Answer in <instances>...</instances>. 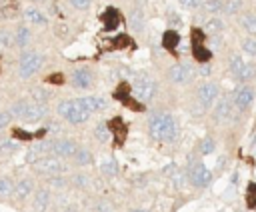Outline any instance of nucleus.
<instances>
[{
	"label": "nucleus",
	"instance_id": "obj_1",
	"mask_svg": "<svg viewBox=\"0 0 256 212\" xmlns=\"http://www.w3.org/2000/svg\"><path fill=\"white\" fill-rule=\"evenodd\" d=\"M148 130L158 142H174L178 138V122L168 112H154L148 118Z\"/></svg>",
	"mask_w": 256,
	"mask_h": 212
},
{
	"label": "nucleus",
	"instance_id": "obj_2",
	"mask_svg": "<svg viewBox=\"0 0 256 212\" xmlns=\"http://www.w3.org/2000/svg\"><path fill=\"white\" fill-rule=\"evenodd\" d=\"M56 112H58V116L64 122L74 124V126L86 124L90 120V116H92V112H88L86 108H82L78 104V100H60L58 106H56Z\"/></svg>",
	"mask_w": 256,
	"mask_h": 212
},
{
	"label": "nucleus",
	"instance_id": "obj_3",
	"mask_svg": "<svg viewBox=\"0 0 256 212\" xmlns=\"http://www.w3.org/2000/svg\"><path fill=\"white\" fill-rule=\"evenodd\" d=\"M42 64H44V56L40 54V52H36V50H26V52H22L20 54V58H18V76L20 78H32L40 68H42Z\"/></svg>",
	"mask_w": 256,
	"mask_h": 212
},
{
	"label": "nucleus",
	"instance_id": "obj_4",
	"mask_svg": "<svg viewBox=\"0 0 256 212\" xmlns=\"http://www.w3.org/2000/svg\"><path fill=\"white\" fill-rule=\"evenodd\" d=\"M188 182H192V186H196V188H206L212 182V172L208 170L206 164L192 160L188 166Z\"/></svg>",
	"mask_w": 256,
	"mask_h": 212
},
{
	"label": "nucleus",
	"instance_id": "obj_5",
	"mask_svg": "<svg viewBox=\"0 0 256 212\" xmlns=\"http://www.w3.org/2000/svg\"><path fill=\"white\" fill-rule=\"evenodd\" d=\"M134 92L138 96L140 102H150L154 100V96L158 94V84L154 78H150L148 74H142L138 76V80L134 82Z\"/></svg>",
	"mask_w": 256,
	"mask_h": 212
},
{
	"label": "nucleus",
	"instance_id": "obj_6",
	"mask_svg": "<svg viewBox=\"0 0 256 212\" xmlns=\"http://www.w3.org/2000/svg\"><path fill=\"white\" fill-rule=\"evenodd\" d=\"M254 98H256V90H254V86H252L250 82H248V84H242V86L236 88L234 94H232L234 108L240 110V112L250 110V106L254 104Z\"/></svg>",
	"mask_w": 256,
	"mask_h": 212
},
{
	"label": "nucleus",
	"instance_id": "obj_7",
	"mask_svg": "<svg viewBox=\"0 0 256 212\" xmlns=\"http://www.w3.org/2000/svg\"><path fill=\"white\" fill-rule=\"evenodd\" d=\"M166 76H168V82H170V84H174V86H184V84H188V82L192 80V66L186 64V62H176V64H172V66L168 68Z\"/></svg>",
	"mask_w": 256,
	"mask_h": 212
},
{
	"label": "nucleus",
	"instance_id": "obj_8",
	"mask_svg": "<svg viewBox=\"0 0 256 212\" xmlns=\"http://www.w3.org/2000/svg\"><path fill=\"white\" fill-rule=\"evenodd\" d=\"M218 94H220V88L216 82H202L198 88H196V98H198V104L206 110L210 106H214V102L218 100Z\"/></svg>",
	"mask_w": 256,
	"mask_h": 212
},
{
	"label": "nucleus",
	"instance_id": "obj_9",
	"mask_svg": "<svg viewBox=\"0 0 256 212\" xmlns=\"http://www.w3.org/2000/svg\"><path fill=\"white\" fill-rule=\"evenodd\" d=\"M232 108H234V100L228 94L218 96V100L212 106V120L216 124H222V122L230 120L232 118Z\"/></svg>",
	"mask_w": 256,
	"mask_h": 212
},
{
	"label": "nucleus",
	"instance_id": "obj_10",
	"mask_svg": "<svg viewBox=\"0 0 256 212\" xmlns=\"http://www.w3.org/2000/svg\"><path fill=\"white\" fill-rule=\"evenodd\" d=\"M34 166V170L38 172V174H42V176H54V174H62L64 170H66V166L60 162V158L58 156H44V158H40L36 164H32Z\"/></svg>",
	"mask_w": 256,
	"mask_h": 212
},
{
	"label": "nucleus",
	"instance_id": "obj_11",
	"mask_svg": "<svg viewBox=\"0 0 256 212\" xmlns=\"http://www.w3.org/2000/svg\"><path fill=\"white\" fill-rule=\"evenodd\" d=\"M128 28L134 32V34H142L144 28H146V16H144V8L142 4H132V8L128 10Z\"/></svg>",
	"mask_w": 256,
	"mask_h": 212
},
{
	"label": "nucleus",
	"instance_id": "obj_12",
	"mask_svg": "<svg viewBox=\"0 0 256 212\" xmlns=\"http://www.w3.org/2000/svg\"><path fill=\"white\" fill-rule=\"evenodd\" d=\"M76 150H78V144L72 138H52L50 152L54 156H58V158H72Z\"/></svg>",
	"mask_w": 256,
	"mask_h": 212
},
{
	"label": "nucleus",
	"instance_id": "obj_13",
	"mask_svg": "<svg viewBox=\"0 0 256 212\" xmlns=\"http://www.w3.org/2000/svg\"><path fill=\"white\" fill-rule=\"evenodd\" d=\"M70 82H72V88H76V90H88L94 84V76H92V72L88 68L78 66V68L72 70Z\"/></svg>",
	"mask_w": 256,
	"mask_h": 212
},
{
	"label": "nucleus",
	"instance_id": "obj_14",
	"mask_svg": "<svg viewBox=\"0 0 256 212\" xmlns=\"http://www.w3.org/2000/svg\"><path fill=\"white\" fill-rule=\"evenodd\" d=\"M48 106L44 104V102H34V100H30V104H28V110H26V114H24V118L22 120H26V122H40V120H44L46 116H48Z\"/></svg>",
	"mask_w": 256,
	"mask_h": 212
},
{
	"label": "nucleus",
	"instance_id": "obj_15",
	"mask_svg": "<svg viewBox=\"0 0 256 212\" xmlns=\"http://www.w3.org/2000/svg\"><path fill=\"white\" fill-rule=\"evenodd\" d=\"M78 100V104L82 106V108H86L88 112H100V110H104L106 106H108V102H106V98H102V96H80V98H76Z\"/></svg>",
	"mask_w": 256,
	"mask_h": 212
},
{
	"label": "nucleus",
	"instance_id": "obj_16",
	"mask_svg": "<svg viewBox=\"0 0 256 212\" xmlns=\"http://www.w3.org/2000/svg\"><path fill=\"white\" fill-rule=\"evenodd\" d=\"M50 200H52V194L48 188H38L34 190V196H32V208L36 212H46L48 206H50Z\"/></svg>",
	"mask_w": 256,
	"mask_h": 212
},
{
	"label": "nucleus",
	"instance_id": "obj_17",
	"mask_svg": "<svg viewBox=\"0 0 256 212\" xmlns=\"http://www.w3.org/2000/svg\"><path fill=\"white\" fill-rule=\"evenodd\" d=\"M100 20H102L104 30H106V32H110V30H116V28H118V24H120L122 16H120V12H118L114 6H108V8L102 12Z\"/></svg>",
	"mask_w": 256,
	"mask_h": 212
},
{
	"label": "nucleus",
	"instance_id": "obj_18",
	"mask_svg": "<svg viewBox=\"0 0 256 212\" xmlns=\"http://www.w3.org/2000/svg\"><path fill=\"white\" fill-rule=\"evenodd\" d=\"M48 134V128H40L36 132H26L22 128H12V138L18 142H34V140H42Z\"/></svg>",
	"mask_w": 256,
	"mask_h": 212
},
{
	"label": "nucleus",
	"instance_id": "obj_19",
	"mask_svg": "<svg viewBox=\"0 0 256 212\" xmlns=\"http://www.w3.org/2000/svg\"><path fill=\"white\" fill-rule=\"evenodd\" d=\"M164 174L170 176V180H172V184H174L176 188H182V186L186 184V180H188V170H182V168L176 166V164H168V166L164 168Z\"/></svg>",
	"mask_w": 256,
	"mask_h": 212
},
{
	"label": "nucleus",
	"instance_id": "obj_20",
	"mask_svg": "<svg viewBox=\"0 0 256 212\" xmlns=\"http://www.w3.org/2000/svg\"><path fill=\"white\" fill-rule=\"evenodd\" d=\"M34 192V180L32 178H20L16 184H14V198L16 200H26L30 198Z\"/></svg>",
	"mask_w": 256,
	"mask_h": 212
},
{
	"label": "nucleus",
	"instance_id": "obj_21",
	"mask_svg": "<svg viewBox=\"0 0 256 212\" xmlns=\"http://www.w3.org/2000/svg\"><path fill=\"white\" fill-rule=\"evenodd\" d=\"M108 128H110V132H112V136H114L116 144L120 146V144L124 142L126 134H128V126L124 124V120H122L120 116H114V118L108 122Z\"/></svg>",
	"mask_w": 256,
	"mask_h": 212
},
{
	"label": "nucleus",
	"instance_id": "obj_22",
	"mask_svg": "<svg viewBox=\"0 0 256 212\" xmlns=\"http://www.w3.org/2000/svg\"><path fill=\"white\" fill-rule=\"evenodd\" d=\"M22 18H24L26 24H34V26H44V24H48V18H46L36 6H28V8H24Z\"/></svg>",
	"mask_w": 256,
	"mask_h": 212
},
{
	"label": "nucleus",
	"instance_id": "obj_23",
	"mask_svg": "<svg viewBox=\"0 0 256 212\" xmlns=\"http://www.w3.org/2000/svg\"><path fill=\"white\" fill-rule=\"evenodd\" d=\"M30 38H32V30L26 24H18L16 30H14V46L16 48H24V46H28Z\"/></svg>",
	"mask_w": 256,
	"mask_h": 212
},
{
	"label": "nucleus",
	"instance_id": "obj_24",
	"mask_svg": "<svg viewBox=\"0 0 256 212\" xmlns=\"http://www.w3.org/2000/svg\"><path fill=\"white\" fill-rule=\"evenodd\" d=\"M180 44V34L174 30V28H168L164 34H162V48H166L168 52H176Z\"/></svg>",
	"mask_w": 256,
	"mask_h": 212
},
{
	"label": "nucleus",
	"instance_id": "obj_25",
	"mask_svg": "<svg viewBox=\"0 0 256 212\" xmlns=\"http://www.w3.org/2000/svg\"><path fill=\"white\" fill-rule=\"evenodd\" d=\"M192 54H194V60H198L200 64H206L212 58V50L206 46V42L204 44H192Z\"/></svg>",
	"mask_w": 256,
	"mask_h": 212
},
{
	"label": "nucleus",
	"instance_id": "obj_26",
	"mask_svg": "<svg viewBox=\"0 0 256 212\" xmlns=\"http://www.w3.org/2000/svg\"><path fill=\"white\" fill-rule=\"evenodd\" d=\"M238 22H240V28H242V30H246L250 36H256V14L244 12Z\"/></svg>",
	"mask_w": 256,
	"mask_h": 212
},
{
	"label": "nucleus",
	"instance_id": "obj_27",
	"mask_svg": "<svg viewBox=\"0 0 256 212\" xmlns=\"http://www.w3.org/2000/svg\"><path fill=\"white\" fill-rule=\"evenodd\" d=\"M244 58H242V54H230V58H228V72H230V76L232 78H236L238 74H240V70L244 68Z\"/></svg>",
	"mask_w": 256,
	"mask_h": 212
},
{
	"label": "nucleus",
	"instance_id": "obj_28",
	"mask_svg": "<svg viewBox=\"0 0 256 212\" xmlns=\"http://www.w3.org/2000/svg\"><path fill=\"white\" fill-rule=\"evenodd\" d=\"M28 104H30L28 98H18V100H14L12 106L8 108L10 114H12V118H24V114H26V110H28Z\"/></svg>",
	"mask_w": 256,
	"mask_h": 212
},
{
	"label": "nucleus",
	"instance_id": "obj_29",
	"mask_svg": "<svg viewBox=\"0 0 256 212\" xmlns=\"http://www.w3.org/2000/svg\"><path fill=\"white\" fill-rule=\"evenodd\" d=\"M202 10L210 16H218L224 12V0H204L202 2Z\"/></svg>",
	"mask_w": 256,
	"mask_h": 212
},
{
	"label": "nucleus",
	"instance_id": "obj_30",
	"mask_svg": "<svg viewBox=\"0 0 256 212\" xmlns=\"http://www.w3.org/2000/svg\"><path fill=\"white\" fill-rule=\"evenodd\" d=\"M254 76H256V64L246 62V64H244V68L240 70V74H238L234 80H238L240 84H248V82H250Z\"/></svg>",
	"mask_w": 256,
	"mask_h": 212
},
{
	"label": "nucleus",
	"instance_id": "obj_31",
	"mask_svg": "<svg viewBox=\"0 0 256 212\" xmlns=\"http://www.w3.org/2000/svg\"><path fill=\"white\" fill-rule=\"evenodd\" d=\"M72 160H74L76 166H88V164H92V154H90V150H86V148H78V150L74 152Z\"/></svg>",
	"mask_w": 256,
	"mask_h": 212
},
{
	"label": "nucleus",
	"instance_id": "obj_32",
	"mask_svg": "<svg viewBox=\"0 0 256 212\" xmlns=\"http://www.w3.org/2000/svg\"><path fill=\"white\" fill-rule=\"evenodd\" d=\"M204 28H206V32H210V34H220V32L224 30V20H222L220 16H210Z\"/></svg>",
	"mask_w": 256,
	"mask_h": 212
},
{
	"label": "nucleus",
	"instance_id": "obj_33",
	"mask_svg": "<svg viewBox=\"0 0 256 212\" xmlns=\"http://www.w3.org/2000/svg\"><path fill=\"white\" fill-rule=\"evenodd\" d=\"M110 128H108V122H98L96 124V128H94V138L98 140V142H108V138H110Z\"/></svg>",
	"mask_w": 256,
	"mask_h": 212
},
{
	"label": "nucleus",
	"instance_id": "obj_34",
	"mask_svg": "<svg viewBox=\"0 0 256 212\" xmlns=\"http://www.w3.org/2000/svg\"><path fill=\"white\" fill-rule=\"evenodd\" d=\"M214 150H216V142H214V138L204 136V138L198 142V152H200L202 156H208V154H212Z\"/></svg>",
	"mask_w": 256,
	"mask_h": 212
},
{
	"label": "nucleus",
	"instance_id": "obj_35",
	"mask_svg": "<svg viewBox=\"0 0 256 212\" xmlns=\"http://www.w3.org/2000/svg\"><path fill=\"white\" fill-rule=\"evenodd\" d=\"M70 184L74 186V188H88L90 186V176L88 174H84V172H76V174H72L70 176Z\"/></svg>",
	"mask_w": 256,
	"mask_h": 212
},
{
	"label": "nucleus",
	"instance_id": "obj_36",
	"mask_svg": "<svg viewBox=\"0 0 256 212\" xmlns=\"http://www.w3.org/2000/svg\"><path fill=\"white\" fill-rule=\"evenodd\" d=\"M16 150H20V144L18 140H0V156H10L14 154Z\"/></svg>",
	"mask_w": 256,
	"mask_h": 212
},
{
	"label": "nucleus",
	"instance_id": "obj_37",
	"mask_svg": "<svg viewBox=\"0 0 256 212\" xmlns=\"http://www.w3.org/2000/svg\"><path fill=\"white\" fill-rule=\"evenodd\" d=\"M14 184L8 176H0V198H8V196H14Z\"/></svg>",
	"mask_w": 256,
	"mask_h": 212
},
{
	"label": "nucleus",
	"instance_id": "obj_38",
	"mask_svg": "<svg viewBox=\"0 0 256 212\" xmlns=\"http://www.w3.org/2000/svg\"><path fill=\"white\" fill-rule=\"evenodd\" d=\"M14 46V32L8 28H0V50H8Z\"/></svg>",
	"mask_w": 256,
	"mask_h": 212
},
{
	"label": "nucleus",
	"instance_id": "obj_39",
	"mask_svg": "<svg viewBox=\"0 0 256 212\" xmlns=\"http://www.w3.org/2000/svg\"><path fill=\"white\" fill-rule=\"evenodd\" d=\"M132 38L128 34H118L116 38H112V48H118V50H126V48H132Z\"/></svg>",
	"mask_w": 256,
	"mask_h": 212
},
{
	"label": "nucleus",
	"instance_id": "obj_40",
	"mask_svg": "<svg viewBox=\"0 0 256 212\" xmlns=\"http://www.w3.org/2000/svg\"><path fill=\"white\" fill-rule=\"evenodd\" d=\"M102 172H104L106 176H116V174H118V162H116L112 156L104 158V160H102Z\"/></svg>",
	"mask_w": 256,
	"mask_h": 212
},
{
	"label": "nucleus",
	"instance_id": "obj_41",
	"mask_svg": "<svg viewBox=\"0 0 256 212\" xmlns=\"http://www.w3.org/2000/svg\"><path fill=\"white\" fill-rule=\"evenodd\" d=\"M240 48H242V54H248L250 58L256 56V40L254 38H244L240 42Z\"/></svg>",
	"mask_w": 256,
	"mask_h": 212
},
{
	"label": "nucleus",
	"instance_id": "obj_42",
	"mask_svg": "<svg viewBox=\"0 0 256 212\" xmlns=\"http://www.w3.org/2000/svg\"><path fill=\"white\" fill-rule=\"evenodd\" d=\"M242 0H226L224 2V12L228 14V16H234V14H238L240 10H242Z\"/></svg>",
	"mask_w": 256,
	"mask_h": 212
},
{
	"label": "nucleus",
	"instance_id": "obj_43",
	"mask_svg": "<svg viewBox=\"0 0 256 212\" xmlns=\"http://www.w3.org/2000/svg\"><path fill=\"white\" fill-rule=\"evenodd\" d=\"M46 182H48L52 188H66L70 180H66V178L60 176V174H54V176H46Z\"/></svg>",
	"mask_w": 256,
	"mask_h": 212
},
{
	"label": "nucleus",
	"instance_id": "obj_44",
	"mask_svg": "<svg viewBox=\"0 0 256 212\" xmlns=\"http://www.w3.org/2000/svg\"><path fill=\"white\" fill-rule=\"evenodd\" d=\"M206 42V34H204V30H200V28H192L190 30V44H204Z\"/></svg>",
	"mask_w": 256,
	"mask_h": 212
},
{
	"label": "nucleus",
	"instance_id": "obj_45",
	"mask_svg": "<svg viewBox=\"0 0 256 212\" xmlns=\"http://www.w3.org/2000/svg\"><path fill=\"white\" fill-rule=\"evenodd\" d=\"M30 96H32V100L34 102H48V98H50V92L48 90H44V88H34L32 92H30Z\"/></svg>",
	"mask_w": 256,
	"mask_h": 212
},
{
	"label": "nucleus",
	"instance_id": "obj_46",
	"mask_svg": "<svg viewBox=\"0 0 256 212\" xmlns=\"http://www.w3.org/2000/svg\"><path fill=\"white\" fill-rule=\"evenodd\" d=\"M64 74L62 72H54V74H48L46 76V84H50V86H62L64 84Z\"/></svg>",
	"mask_w": 256,
	"mask_h": 212
},
{
	"label": "nucleus",
	"instance_id": "obj_47",
	"mask_svg": "<svg viewBox=\"0 0 256 212\" xmlns=\"http://www.w3.org/2000/svg\"><path fill=\"white\" fill-rule=\"evenodd\" d=\"M70 6H72L74 10L86 12V10H90V6H92V0H70Z\"/></svg>",
	"mask_w": 256,
	"mask_h": 212
},
{
	"label": "nucleus",
	"instance_id": "obj_48",
	"mask_svg": "<svg viewBox=\"0 0 256 212\" xmlns=\"http://www.w3.org/2000/svg\"><path fill=\"white\" fill-rule=\"evenodd\" d=\"M178 4L186 10H196V8L202 6V0H178Z\"/></svg>",
	"mask_w": 256,
	"mask_h": 212
},
{
	"label": "nucleus",
	"instance_id": "obj_49",
	"mask_svg": "<svg viewBox=\"0 0 256 212\" xmlns=\"http://www.w3.org/2000/svg\"><path fill=\"white\" fill-rule=\"evenodd\" d=\"M10 120H12L10 110H2V112H0V130H2V128H6V126L10 124Z\"/></svg>",
	"mask_w": 256,
	"mask_h": 212
},
{
	"label": "nucleus",
	"instance_id": "obj_50",
	"mask_svg": "<svg viewBox=\"0 0 256 212\" xmlns=\"http://www.w3.org/2000/svg\"><path fill=\"white\" fill-rule=\"evenodd\" d=\"M168 22H170V26H180V16L170 10V12H168Z\"/></svg>",
	"mask_w": 256,
	"mask_h": 212
},
{
	"label": "nucleus",
	"instance_id": "obj_51",
	"mask_svg": "<svg viewBox=\"0 0 256 212\" xmlns=\"http://www.w3.org/2000/svg\"><path fill=\"white\" fill-rule=\"evenodd\" d=\"M66 32H68V28H66V24H62V22H60V24L56 26V34L64 38V36H66Z\"/></svg>",
	"mask_w": 256,
	"mask_h": 212
},
{
	"label": "nucleus",
	"instance_id": "obj_52",
	"mask_svg": "<svg viewBox=\"0 0 256 212\" xmlns=\"http://www.w3.org/2000/svg\"><path fill=\"white\" fill-rule=\"evenodd\" d=\"M200 74H202V76H208V74H210V66H202Z\"/></svg>",
	"mask_w": 256,
	"mask_h": 212
},
{
	"label": "nucleus",
	"instance_id": "obj_53",
	"mask_svg": "<svg viewBox=\"0 0 256 212\" xmlns=\"http://www.w3.org/2000/svg\"><path fill=\"white\" fill-rule=\"evenodd\" d=\"M28 2H34V4H42V2H48V0H28Z\"/></svg>",
	"mask_w": 256,
	"mask_h": 212
},
{
	"label": "nucleus",
	"instance_id": "obj_54",
	"mask_svg": "<svg viewBox=\"0 0 256 212\" xmlns=\"http://www.w3.org/2000/svg\"><path fill=\"white\" fill-rule=\"evenodd\" d=\"M130 212H146V210H142V208H132Z\"/></svg>",
	"mask_w": 256,
	"mask_h": 212
},
{
	"label": "nucleus",
	"instance_id": "obj_55",
	"mask_svg": "<svg viewBox=\"0 0 256 212\" xmlns=\"http://www.w3.org/2000/svg\"><path fill=\"white\" fill-rule=\"evenodd\" d=\"M106 212H114V210H106Z\"/></svg>",
	"mask_w": 256,
	"mask_h": 212
},
{
	"label": "nucleus",
	"instance_id": "obj_56",
	"mask_svg": "<svg viewBox=\"0 0 256 212\" xmlns=\"http://www.w3.org/2000/svg\"><path fill=\"white\" fill-rule=\"evenodd\" d=\"M0 72H2V68H0Z\"/></svg>",
	"mask_w": 256,
	"mask_h": 212
}]
</instances>
